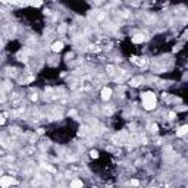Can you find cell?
Masks as SVG:
<instances>
[{
    "label": "cell",
    "instance_id": "obj_1",
    "mask_svg": "<svg viewBox=\"0 0 188 188\" xmlns=\"http://www.w3.org/2000/svg\"><path fill=\"white\" fill-rule=\"evenodd\" d=\"M143 106L145 110H151L156 107V96L153 93H144L143 94Z\"/></svg>",
    "mask_w": 188,
    "mask_h": 188
},
{
    "label": "cell",
    "instance_id": "obj_2",
    "mask_svg": "<svg viewBox=\"0 0 188 188\" xmlns=\"http://www.w3.org/2000/svg\"><path fill=\"white\" fill-rule=\"evenodd\" d=\"M12 184H16V179H13L12 176H3L0 178V187L2 188H8Z\"/></svg>",
    "mask_w": 188,
    "mask_h": 188
},
{
    "label": "cell",
    "instance_id": "obj_3",
    "mask_svg": "<svg viewBox=\"0 0 188 188\" xmlns=\"http://www.w3.org/2000/svg\"><path fill=\"white\" fill-rule=\"evenodd\" d=\"M110 94H112V90L110 88H103V90H101V99H103V100H107L109 97H110Z\"/></svg>",
    "mask_w": 188,
    "mask_h": 188
},
{
    "label": "cell",
    "instance_id": "obj_4",
    "mask_svg": "<svg viewBox=\"0 0 188 188\" xmlns=\"http://www.w3.org/2000/svg\"><path fill=\"white\" fill-rule=\"evenodd\" d=\"M62 49H63V43H62V41H57V43H55V44L52 46V50H53V52H60Z\"/></svg>",
    "mask_w": 188,
    "mask_h": 188
},
{
    "label": "cell",
    "instance_id": "obj_5",
    "mask_svg": "<svg viewBox=\"0 0 188 188\" xmlns=\"http://www.w3.org/2000/svg\"><path fill=\"white\" fill-rule=\"evenodd\" d=\"M144 40H145V37H144L143 34H137V35H134V37H132V41H134V43H143Z\"/></svg>",
    "mask_w": 188,
    "mask_h": 188
},
{
    "label": "cell",
    "instance_id": "obj_6",
    "mask_svg": "<svg viewBox=\"0 0 188 188\" xmlns=\"http://www.w3.org/2000/svg\"><path fill=\"white\" fill-rule=\"evenodd\" d=\"M187 132H188V126H187V125H184V126H181V128L178 129L176 135H178V137H182V135H185Z\"/></svg>",
    "mask_w": 188,
    "mask_h": 188
},
{
    "label": "cell",
    "instance_id": "obj_7",
    "mask_svg": "<svg viewBox=\"0 0 188 188\" xmlns=\"http://www.w3.org/2000/svg\"><path fill=\"white\" fill-rule=\"evenodd\" d=\"M71 188H82V182L79 179H74L71 184Z\"/></svg>",
    "mask_w": 188,
    "mask_h": 188
},
{
    "label": "cell",
    "instance_id": "obj_8",
    "mask_svg": "<svg viewBox=\"0 0 188 188\" xmlns=\"http://www.w3.org/2000/svg\"><path fill=\"white\" fill-rule=\"evenodd\" d=\"M140 81H143V78H134L132 81H131V85H132V87H137V85L140 84Z\"/></svg>",
    "mask_w": 188,
    "mask_h": 188
},
{
    "label": "cell",
    "instance_id": "obj_9",
    "mask_svg": "<svg viewBox=\"0 0 188 188\" xmlns=\"http://www.w3.org/2000/svg\"><path fill=\"white\" fill-rule=\"evenodd\" d=\"M28 5H31L34 8H37V6H41V2H31V3H28Z\"/></svg>",
    "mask_w": 188,
    "mask_h": 188
},
{
    "label": "cell",
    "instance_id": "obj_10",
    "mask_svg": "<svg viewBox=\"0 0 188 188\" xmlns=\"http://www.w3.org/2000/svg\"><path fill=\"white\" fill-rule=\"evenodd\" d=\"M91 157H93V159H97V157H99V151L93 150V151H91Z\"/></svg>",
    "mask_w": 188,
    "mask_h": 188
},
{
    "label": "cell",
    "instance_id": "obj_11",
    "mask_svg": "<svg viewBox=\"0 0 188 188\" xmlns=\"http://www.w3.org/2000/svg\"><path fill=\"white\" fill-rule=\"evenodd\" d=\"M131 185H134V187H138V185H140V182H138L137 179H132V181H131Z\"/></svg>",
    "mask_w": 188,
    "mask_h": 188
},
{
    "label": "cell",
    "instance_id": "obj_12",
    "mask_svg": "<svg viewBox=\"0 0 188 188\" xmlns=\"http://www.w3.org/2000/svg\"><path fill=\"white\" fill-rule=\"evenodd\" d=\"M150 129H151V131H157V125H156V123H151V125H150Z\"/></svg>",
    "mask_w": 188,
    "mask_h": 188
},
{
    "label": "cell",
    "instance_id": "obj_13",
    "mask_svg": "<svg viewBox=\"0 0 188 188\" xmlns=\"http://www.w3.org/2000/svg\"><path fill=\"white\" fill-rule=\"evenodd\" d=\"M5 116H6V115H0V125L5 123Z\"/></svg>",
    "mask_w": 188,
    "mask_h": 188
},
{
    "label": "cell",
    "instance_id": "obj_14",
    "mask_svg": "<svg viewBox=\"0 0 188 188\" xmlns=\"http://www.w3.org/2000/svg\"><path fill=\"white\" fill-rule=\"evenodd\" d=\"M169 118H170V119H173V118H175V113H173V112H170V113H169Z\"/></svg>",
    "mask_w": 188,
    "mask_h": 188
},
{
    "label": "cell",
    "instance_id": "obj_15",
    "mask_svg": "<svg viewBox=\"0 0 188 188\" xmlns=\"http://www.w3.org/2000/svg\"><path fill=\"white\" fill-rule=\"evenodd\" d=\"M59 31H60V33H63V31H65V25H62V27L59 28Z\"/></svg>",
    "mask_w": 188,
    "mask_h": 188
}]
</instances>
